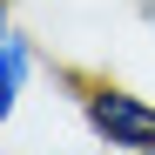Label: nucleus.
Wrapping results in <instances>:
<instances>
[{
    "instance_id": "1",
    "label": "nucleus",
    "mask_w": 155,
    "mask_h": 155,
    "mask_svg": "<svg viewBox=\"0 0 155 155\" xmlns=\"http://www.w3.org/2000/svg\"><path fill=\"white\" fill-rule=\"evenodd\" d=\"M74 88L81 128L108 148V155H155V94L108 81V74H61Z\"/></svg>"
},
{
    "instance_id": "2",
    "label": "nucleus",
    "mask_w": 155,
    "mask_h": 155,
    "mask_svg": "<svg viewBox=\"0 0 155 155\" xmlns=\"http://www.w3.org/2000/svg\"><path fill=\"white\" fill-rule=\"evenodd\" d=\"M34 74H41V47H34L27 34L14 27L7 41H0V128H7V121L20 115V101H27Z\"/></svg>"
},
{
    "instance_id": "3",
    "label": "nucleus",
    "mask_w": 155,
    "mask_h": 155,
    "mask_svg": "<svg viewBox=\"0 0 155 155\" xmlns=\"http://www.w3.org/2000/svg\"><path fill=\"white\" fill-rule=\"evenodd\" d=\"M142 20H148V34H155V0H142Z\"/></svg>"
}]
</instances>
